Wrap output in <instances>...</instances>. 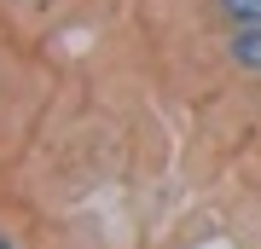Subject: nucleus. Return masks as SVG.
I'll use <instances>...</instances> for the list:
<instances>
[{
  "mask_svg": "<svg viewBox=\"0 0 261 249\" xmlns=\"http://www.w3.org/2000/svg\"><path fill=\"white\" fill-rule=\"evenodd\" d=\"M215 52H221V64L232 70L238 81H261V23L221 29V35H215Z\"/></svg>",
  "mask_w": 261,
  "mask_h": 249,
  "instance_id": "nucleus-1",
  "label": "nucleus"
},
{
  "mask_svg": "<svg viewBox=\"0 0 261 249\" xmlns=\"http://www.w3.org/2000/svg\"><path fill=\"white\" fill-rule=\"evenodd\" d=\"M203 23L221 35V29H244L261 23V0H203Z\"/></svg>",
  "mask_w": 261,
  "mask_h": 249,
  "instance_id": "nucleus-2",
  "label": "nucleus"
},
{
  "mask_svg": "<svg viewBox=\"0 0 261 249\" xmlns=\"http://www.w3.org/2000/svg\"><path fill=\"white\" fill-rule=\"evenodd\" d=\"M0 249H23V243H18V238H12V232H6V226H0Z\"/></svg>",
  "mask_w": 261,
  "mask_h": 249,
  "instance_id": "nucleus-3",
  "label": "nucleus"
}]
</instances>
